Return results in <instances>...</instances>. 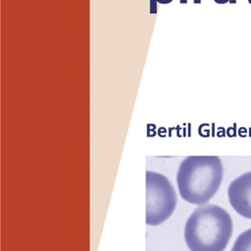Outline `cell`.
<instances>
[{
  "mask_svg": "<svg viewBox=\"0 0 251 251\" xmlns=\"http://www.w3.org/2000/svg\"><path fill=\"white\" fill-rule=\"evenodd\" d=\"M232 220L222 207L203 204L188 217L184 239L190 251H224L232 234Z\"/></svg>",
  "mask_w": 251,
  "mask_h": 251,
  "instance_id": "cell-1",
  "label": "cell"
},
{
  "mask_svg": "<svg viewBox=\"0 0 251 251\" xmlns=\"http://www.w3.org/2000/svg\"><path fill=\"white\" fill-rule=\"evenodd\" d=\"M223 175V164L217 156L186 157L176 174L181 198L196 205L207 203L220 188Z\"/></svg>",
  "mask_w": 251,
  "mask_h": 251,
  "instance_id": "cell-2",
  "label": "cell"
},
{
  "mask_svg": "<svg viewBox=\"0 0 251 251\" xmlns=\"http://www.w3.org/2000/svg\"><path fill=\"white\" fill-rule=\"evenodd\" d=\"M177 202L174 186L165 176L146 172V224L157 226L169 219Z\"/></svg>",
  "mask_w": 251,
  "mask_h": 251,
  "instance_id": "cell-3",
  "label": "cell"
},
{
  "mask_svg": "<svg viewBox=\"0 0 251 251\" xmlns=\"http://www.w3.org/2000/svg\"><path fill=\"white\" fill-rule=\"evenodd\" d=\"M227 196L235 212L251 220V171L240 175L229 183Z\"/></svg>",
  "mask_w": 251,
  "mask_h": 251,
  "instance_id": "cell-4",
  "label": "cell"
},
{
  "mask_svg": "<svg viewBox=\"0 0 251 251\" xmlns=\"http://www.w3.org/2000/svg\"><path fill=\"white\" fill-rule=\"evenodd\" d=\"M230 251H251V228L244 230L237 236Z\"/></svg>",
  "mask_w": 251,
  "mask_h": 251,
  "instance_id": "cell-5",
  "label": "cell"
},
{
  "mask_svg": "<svg viewBox=\"0 0 251 251\" xmlns=\"http://www.w3.org/2000/svg\"><path fill=\"white\" fill-rule=\"evenodd\" d=\"M217 4H226V3H227V2H229V0H214Z\"/></svg>",
  "mask_w": 251,
  "mask_h": 251,
  "instance_id": "cell-6",
  "label": "cell"
},
{
  "mask_svg": "<svg viewBox=\"0 0 251 251\" xmlns=\"http://www.w3.org/2000/svg\"><path fill=\"white\" fill-rule=\"evenodd\" d=\"M194 4H200L201 3V0H193Z\"/></svg>",
  "mask_w": 251,
  "mask_h": 251,
  "instance_id": "cell-7",
  "label": "cell"
},
{
  "mask_svg": "<svg viewBox=\"0 0 251 251\" xmlns=\"http://www.w3.org/2000/svg\"><path fill=\"white\" fill-rule=\"evenodd\" d=\"M179 2H180L181 4H185V3H187V0H179Z\"/></svg>",
  "mask_w": 251,
  "mask_h": 251,
  "instance_id": "cell-8",
  "label": "cell"
},
{
  "mask_svg": "<svg viewBox=\"0 0 251 251\" xmlns=\"http://www.w3.org/2000/svg\"><path fill=\"white\" fill-rule=\"evenodd\" d=\"M229 3H231V4H235V3H236V0H229Z\"/></svg>",
  "mask_w": 251,
  "mask_h": 251,
  "instance_id": "cell-9",
  "label": "cell"
},
{
  "mask_svg": "<svg viewBox=\"0 0 251 251\" xmlns=\"http://www.w3.org/2000/svg\"><path fill=\"white\" fill-rule=\"evenodd\" d=\"M247 1H248V3H249V4H251V0H247Z\"/></svg>",
  "mask_w": 251,
  "mask_h": 251,
  "instance_id": "cell-10",
  "label": "cell"
}]
</instances>
